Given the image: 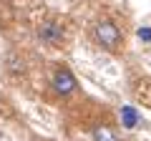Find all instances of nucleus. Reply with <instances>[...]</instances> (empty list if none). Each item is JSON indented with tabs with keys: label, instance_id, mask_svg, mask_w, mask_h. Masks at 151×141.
I'll use <instances>...</instances> for the list:
<instances>
[{
	"label": "nucleus",
	"instance_id": "1",
	"mask_svg": "<svg viewBox=\"0 0 151 141\" xmlns=\"http://www.w3.org/2000/svg\"><path fill=\"white\" fill-rule=\"evenodd\" d=\"M93 40H96L98 48L108 50V53H119L124 48V33L119 30V25L113 20H108V18L96 20V25H93Z\"/></svg>",
	"mask_w": 151,
	"mask_h": 141
},
{
	"label": "nucleus",
	"instance_id": "2",
	"mask_svg": "<svg viewBox=\"0 0 151 141\" xmlns=\"http://www.w3.org/2000/svg\"><path fill=\"white\" fill-rule=\"evenodd\" d=\"M50 88H53L58 96H63V98H68L70 93H76L78 91V81H76L73 70L65 68V65H58V68L53 70V76H50Z\"/></svg>",
	"mask_w": 151,
	"mask_h": 141
},
{
	"label": "nucleus",
	"instance_id": "3",
	"mask_svg": "<svg viewBox=\"0 0 151 141\" xmlns=\"http://www.w3.org/2000/svg\"><path fill=\"white\" fill-rule=\"evenodd\" d=\"M38 38H40V43H45V45L60 48L63 40H65V30H63V25H60L58 20H43L40 25H38Z\"/></svg>",
	"mask_w": 151,
	"mask_h": 141
},
{
	"label": "nucleus",
	"instance_id": "4",
	"mask_svg": "<svg viewBox=\"0 0 151 141\" xmlns=\"http://www.w3.org/2000/svg\"><path fill=\"white\" fill-rule=\"evenodd\" d=\"M91 136H93V141H121L119 134H116L108 124H96L93 131H91Z\"/></svg>",
	"mask_w": 151,
	"mask_h": 141
},
{
	"label": "nucleus",
	"instance_id": "5",
	"mask_svg": "<svg viewBox=\"0 0 151 141\" xmlns=\"http://www.w3.org/2000/svg\"><path fill=\"white\" fill-rule=\"evenodd\" d=\"M121 116H126V126H136V114L131 109H124V111H121Z\"/></svg>",
	"mask_w": 151,
	"mask_h": 141
},
{
	"label": "nucleus",
	"instance_id": "6",
	"mask_svg": "<svg viewBox=\"0 0 151 141\" xmlns=\"http://www.w3.org/2000/svg\"><path fill=\"white\" fill-rule=\"evenodd\" d=\"M139 38H141V40H149V43H151V28H139Z\"/></svg>",
	"mask_w": 151,
	"mask_h": 141
}]
</instances>
